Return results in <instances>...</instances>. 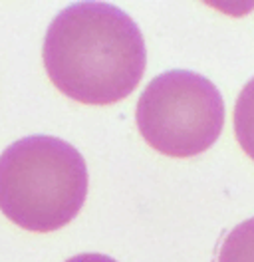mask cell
<instances>
[{"label": "cell", "instance_id": "cell-4", "mask_svg": "<svg viewBox=\"0 0 254 262\" xmlns=\"http://www.w3.org/2000/svg\"><path fill=\"white\" fill-rule=\"evenodd\" d=\"M217 262H254V219L237 225L224 236Z\"/></svg>", "mask_w": 254, "mask_h": 262}, {"label": "cell", "instance_id": "cell-3", "mask_svg": "<svg viewBox=\"0 0 254 262\" xmlns=\"http://www.w3.org/2000/svg\"><path fill=\"white\" fill-rule=\"evenodd\" d=\"M135 121L155 151L169 157H193L219 139L224 101L205 76L171 70L147 83L137 101Z\"/></svg>", "mask_w": 254, "mask_h": 262}, {"label": "cell", "instance_id": "cell-5", "mask_svg": "<svg viewBox=\"0 0 254 262\" xmlns=\"http://www.w3.org/2000/svg\"><path fill=\"white\" fill-rule=\"evenodd\" d=\"M235 133L242 151L254 161V78L238 94L235 105Z\"/></svg>", "mask_w": 254, "mask_h": 262}, {"label": "cell", "instance_id": "cell-6", "mask_svg": "<svg viewBox=\"0 0 254 262\" xmlns=\"http://www.w3.org/2000/svg\"><path fill=\"white\" fill-rule=\"evenodd\" d=\"M66 262H117L113 260L111 256H105V254H94V252H88V254H78V256H72Z\"/></svg>", "mask_w": 254, "mask_h": 262}, {"label": "cell", "instance_id": "cell-2", "mask_svg": "<svg viewBox=\"0 0 254 262\" xmlns=\"http://www.w3.org/2000/svg\"><path fill=\"white\" fill-rule=\"evenodd\" d=\"M86 195V161L64 139L32 135L0 155V211L20 229H62L78 216Z\"/></svg>", "mask_w": 254, "mask_h": 262}, {"label": "cell", "instance_id": "cell-1", "mask_svg": "<svg viewBox=\"0 0 254 262\" xmlns=\"http://www.w3.org/2000/svg\"><path fill=\"white\" fill-rule=\"evenodd\" d=\"M42 60L64 96L111 105L139 85L147 52L141 30L123 10L108 2H78L48 26Z\"/></svg>", "mask_w": 254, "mask_h": 262}]
</instances>
